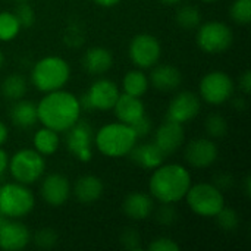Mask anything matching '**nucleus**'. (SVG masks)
I'll list each match as a JSON object with an SVG mask.
<instances>
[{"label":"nucleus","instance_id":"obj_42","mask_svg":"<svg viewBox=\"0 0 251 251\" xmlns=\"http://www.w3.org/2000/svg\"><path fill=\"white\" fill-rule=\"evenodd\" d=\"M7 168H9V154L3 147H0V176L6 174Z\"/></svg>","mask_w":251,"mask_h":251},{"label":"nucleus","instance_id":"obj_37","mask_svg":"<svg viewBox=\"0 0 251 251\" xmlns=\"http://www.w3.org/2000/svg\"><path fill=\"white\" fill-rule=\"evenodd\" d=\"M65 43L71 47H78L84 43V31L78 25H69L65 32Z\"/></svg>","mask_w":251,"mask_h":251},{"label":"nucleus","instance_id":"obj_50","mask_svg":"<svg viewBox=\"0 0 251 251\" xmlns=\"http://www.w3.org/2000/svg\"><path fill=\"white\" fill-rule=\"evenodd\" d=\"M200 1H204V3H213V1H216V0H200Z\"/></svg>","mask_w":251,"mask_h":251},{"label":"nucleus","instance_id":"obj_38","mask_svg":"<svg viewBox=\"0 0 251 251\" xmlns=\"http://www.w3.org/2000/svg\"><path fill=\"white\" fill-rule=\"evenodd\" d=\"M131 126H132L135 135H137L138 140H140V138H144V137H147V135L151 134V131H153V121H151L147 115H144V116H141L137 122H134Z\"/></svg>","mask_w":251,"mask_h":251},{"label":"nucleus","instance_id":"obj_32","mask_svg":"<svg viewBox=\"0 0 251 251\" xmlns=\"http://www.w3.org/2000/svg\"><path fill=\"white\" fill-rule=\"evenodd\" d=\"M231 19L238 25H249L251 22V0H234L229 9Z\"/></svg>","mask_w":251,"mask_h":251},{"label":"nucleus","instance_id":"obj_7","mask_svg":"<svg viewBox=\"0 0 251 251\" xmlns=\"http://www.w3.org/2000/svg\"><path fill=\"white\" fill-rule=\"evenodd\" d=\"M7 171L13 181L31 185L43 178L46 171V160L44 156L34 149H21L9 156Z\"/></svg>","mask_w":251,"mask_h":251},{"label":"nucleus","instance_id":"obj_17","mask_svg":"<svg viewBox=\"0 0 251 251\" xmlns=\"http://www.w3.org/2000/svg\"><path fill=\"white\" fill-rule=\"evenodd\" d=\"M31 243V232L21 219H7L0 228V249L4 251L24 250Z\"/></svg>","mask_w":251,"mask_h":251},{"label":"nucleus","instance_id":"obj_5","mask_svg":"<svg viewBox=\"0 0 251 251\" xmlns=\"http://www.w3.org/2000/svg\"><path fill=\"white\" fill-rule=\"evenodd\" d=\"M184 200L193 213L201 218H215L225 206V196L212 182L191 184Z\"/></svg>","mask_w":251,"mask_h":251},{"label":"nucleus","instance_id":"obj_6","mask_svg":"<svg viewBox=\"0 0 251 251\" xmlns=\"http://www.w3.org/2000/svg\"><path fill=\"white\" fill-rule=\"evenodd\" d=\"M35 206L34 193L21 182H6L0 187V212L7 219H22Z\"/></svg>","mask_w":251,"mask_h":251},{"label":"nucleus","instance_id":"obj_47","mask_svg":"<svg viewBox=\"0 0 251 251\" xmlns=\"http://www.w3.org/2000/svg\"><path fill=\"white\" fill-rule=\"evenodd\" d=\"M162 3H165V4H178V3H181L182 0H160Z\"/></svg>","mask_w":251,"mask_h":251},{"label":"nucleus","instance_id":"obj_45","mask_svg":"<svg viewBox=\"0 0 251 251\" xmlns=\"http://www.w3.org/2000/svg\"><path fill=\"white\" fill-rule=\"evenodd\" d=\"M234 106L237 110H244L246 109V100L243 97H237V99H234Z\"/></svg>","mask_w":251,"mask_h":251},{"label":"nucleus","instance_id":"obj_43","mask_svg":"<svg viewBox=\"0 0 251 251\" xmlns=\"http://www.w3.org/2000/svg\"><path fill=\"white\" fill-rule=\"evenodd\" d=\"M7 137H9V129L6 126V124L3 121H0V147L7 141Z\"/></svg>","mask_w":251,"mask_h":251},{"label":"nucleus","instance_id":"obj_13","mask_svg":"<svg viewBox=\"0 0 251 251\" xmlns=\"http://www.w3.org/2000/svg\"><path fill=\"white\" fill-rule=\"evenodd\" d=\"M201 110V99L193 91H179L169 101L166 110V119L178 122L181 125L193 121Z\"/></svg>","mask_w":251,"mask_h":251},{"label":"nucleus","instance_id":"obj_29","mask_svg":"<svg viewBox=\"0 0 251 251\" xmlns=\"http://www.w3.org/2000/svg\"><path fill=\"white\" fill-rule=\"evenodd\" d=\"M21 29V24L13 12H0V41H12Z\"/></svg>","mask_w":251,"mask_h":251},{"label":"nucleus","instance_id":"obj_34","mask_svg":"<svg viewBox=\"0 0 251 251\" xmlns=\"http://www.w3.org/2000/svg\"><path fill=\"white\" fill-rule=\"evenodd\" d=\"M156 222L163 226H171L178 219V212L174 204L171 203H162L156 210H153Z\"/></svg>","mask_w":251,"mask_h":251},{"label":"nucleus","instance_id":"obj_35","mask_svg":"<svg viewBox=\"0 0 251 251\" xmlns=\"http://www.w3.org/2000/svg\"><path fill=\"white\" fill-rule=\"evenodd\" d=\"M13 13L18 22L21 24V28H31L35 22V12L31 7V4H28L26 1H21V4H18Z\"/></svg>","mask_w":251,"mask_h":251},{"label":"nucleus","instance_id":"obj_24","mask_svg":"<svg viewBox=\"0 0 251 251\" xmlns=\"http://www.w3.org/2000/svg\"><path fill=\"white\" fill-rule=\"evenodd\" d=\"M10 121L15 126L28 129L32 128L38 122V113H37V104L31 100L19 99L13 101L10 112H9Z\"/></svg>","mask_w":251,"mask_h":251},{"label":"nucleus","instance_id":"obj_33","mask_svg":"<svg viewBox=\"0 0 251 251\" xmlns=\"http://www.w3.org/2000/svg\"><path fill=\"white\" fill-rule=\"evenodd\" d=\"M57 240H59L57 234L51 228H43V229L37 231L34 234V237H31V241H34V244L37 247L44 249V250L53 249L57 244Z\"/></svg>","mask_w":251,"mask_h":251},{"label":"nucleus","instance_id":"obj_12","mask_svg":"<svg viewBox=\"0 0 251 251\" xmlns=\"http://www.w3.org/2000/svg\"><path fill=\"white\" fill-rule=\"evenodd\" d=\"M94 131L85 121H78L66 131V149L79 162H90L93 157Z\"/></svg>","mask_w":251,"mask_h":251},{"label":"nucleus","instance_id":"obj_46","mask_svg":"<svg viewBox=\"0 0 251 251\" xmlns=\"http://www.w3.org/2000/svg\"><path fill=\"white\" fill-rule=\"evenodd\" d=\"M250 193H251V178L250 176H246V178H244V194H246L247 197H250Z\"/></svg>","mask_w":251,"mask_h":251},{"label":"nucleus","instance_id":"obj_19","mask_svg":"<svg viewBox=\"0 0 251 251\" xmlns=\"http://www.w3.org/2000/svg\"><path fill=\"white\" fill-rule=\"evenodd\" d=\"M113 112H115V116L119 122L132 125L141 116L146 115V104L141 100V97H135V96L121 93L115 106H113Z\"/></svg>","mask_w":251,"mask_h":251},{"label":"nucleus","instance_id":"obj_39","mask_svg":"<svg viewBox=\"0 0 251 251\" xmlns=\"http://www.w3.org/2000/svg\"><path fill=\"white\" fill-rule=\"evenodd\" d=\"M150 251H178L179 246L169 237H159L149 244Z\"/></svg>","mask_w":251,"mask_h":251},{"label":"nucleus","instance_id":"obj_15","mask_svg":"<svg viewBox=\"0 0 251 251\" xmlns=\"http://www.w3.org/2000/svg\"><path fill=\"white\" fill-rule=\"evenodd\" d=\"M72 194V187L63 174H49L43 178L40 185V196L43 201L51 207L63 206Z\"/></svg>","mask_w":251,"mask_h":251},{"label":"nucleus","instance_id":"obj_28","mask_svg":"<svg viewBox=\"0 0 251 251\" xmlns=\"http://www.w3.org/2000/svg\"><path fill=\"white\" fill-rule=\"evenodd\" d=\"M175 21L178 26H181L185 31L197 29L199 25L201 24V12L199 10V7L193 4H184L178 7L175 13Z\"/></svg>","mask_w":251,"mask_h":251},{"label":"nucleus","instance_id":"obj_31","mask_svg":"<svg viewBox=\"0 0 251 251\" xmlns=\"http://www.w3.org/2000/svg\"><path fill=\"white\" fill-rule=\"evenodd\" d=\"M215 219H216L219 228L222 231H225V232H234L238 228V225H240V215H238V212L235 209L226 207V206H224L219 210V213L215 216Z\"/></svg>","mask_w":251,"mask_h":251},{"label":"nucleus","instance_id":"obj_30","mask_svg":"<svg viewBox=\"0 0 251 251\" xmlns=\"http://www.w3.org/2000/svg\"><path fill=\"white\" fill-rule=\"evenodd\" d=\"M206 132L212 140L224 138L228 134V121L221 113H210L206 119Z\"/></svg>","mask_w":251,"mask_h":251},{"label":"nucleus","instance_id":"obj_14","mask_svg":"<svg viewBox=\"0 0 251 251\" xmlns=\"http://www.w3.org/2000/svg\"><path fill=\"white\" fill-rule=\"evenodd\" d=\"M184 156L190 168L206 169L218 160L219 149L210 137H199L187 144Z\"/></svg>","mask_w":251,"mask_h":251},{"label":"nucleus","instance_id":"obj_10","mask_svg":"<svg viewBox=\"0 0 251 251\" xmlns=\"http://www.w3.org/2000/svg\"><path fill=\"white\" fill-rule=\"evenodd\" d=\"M121 91L115 81L109 78H97L87 93L79 99L81 107L85 110H100L107 112L113 109Z\"/></svg>","mask_w":251,"mask_h":251},{"label":"nucleus","instance_id":"obj_41","mask_svg":"<svg viewBox=\"0 0 251 251\" xmlns=\"http://www.w3.org/2000/svg\"><path fill=\"white\" fill-rule=\"evenodd\" d=\"M238 87H240V90L247 96V94H250L251 93V71L250 69H246L241 75H240V78H238Z\"/></svg>","mask_w":251,"mask_h":251},{"label":"nucleus","instance_id":"obj_2","mask_svg":"<svg viewBox=\"0 0 251 251\" xmlns=\"http://www.w3.org/2000/svg\"><path fill=\"white\" fill-rule=\"evenodd\" d=\"M193 179L190 171L181 163H162L149 179L150 196L159 203L175 204L184 200Z\"/></svg>","mask_w":251,"mask_h":251},{"label":"nucleus","instance_id":"obj_48","mask_svg":"<svg viewBox=\"0 0 251 251\" xmlns=\"http://www.w3.org/2000/svg\"><path fill=\"white\" fill-rule=\"evenodd\" d=\"M6 221H7V218H6V216H4V215H3V213L0 212V228L3 226V224H4Z\"/></svg>","mask_w":251,"mask_h":251},{"label":"nucleus","instance_id":"obj_11","mask_svg":"<svg viewBox=\"0 0 251 251\" xmlns=\"http://www.w3.org/2000/svg\"><path fill=\"white\" fill-rule=\"evenodd\" d=\"M128 56L131 62L140 69H151L159 63L162 56V46L157 37L149 32H141L132 37L128 46Z\"/></svg>","mask_w":251,"mask_h":251},{"label":"nucleus","instance_id":"obj_4","mask_svg":"<svg viewBox=\"0 0 251 251\" xmlns=\"http://www.w3.org/2000/svg\"><path fill=\"white\" fill-rule=\"evenodd\" d=\"M31 84L41 93L63 88L71 78V66L60 56H44L31 69Z\"/></svg>","mask_w":251,"mask_h":251},{"label":"nucleus","instance_id":"obj_22","mask_svg":"<svg viewBox=\"0 0 251 251\" xmlns=\"http://www.w3.org/2000/svg\"><path fill=\"white\" fill-rule=\"evenodd\" d=\"M72 193L75 199L82 204H93L96 203L104 193L103 181L91 174L82 175L75 181V185L72 188Z\"/></svg>","mask_w":251,"mask_h":251},{"label":"nucleus","instance_id":"obj_25","mask_svg":"<svg viewBox=\"0 0 251 251\" xmlns=\"http://www.w3.org/2000/svg\"><path fill=\"white\" fill-rule=\"evenodd\" d=\"M60 146V137L59 132L43 126L38 131H35L32 137V149L38 151L43 156H51L59 150Z\"/></svg>","mask_w":251,"mask_h":251},{"label":"nucleus","instance_id":"obj_49","mask_svg":"<svg viewBox=\"0 0 251 251\" xmlns=\"http://www.w3.org/2000/svg\"><path fill=\"white\" fill-rule=\"evenodd\" d=\"M3 63H4V56H3V51L0 50V68L3 66Z\"/></svg>","mask_w":251,"mask_h":251},{"label":"nucleus","instance_id":"obj_44","mask_svg":"<svg viewBox=\"0 0 251 251\" xmlns=\"http://www.w3.org/2000/svg\"><path fill=\"white\" fill-rule=\"evenodd\" d=\"M96 4L101 6V7H113L116 6L121 0H93Z\"/></svg>","mask_w":251,"mask_h":251},{"label":"nucleus","instance_id":"obj_23","mask_svg":"<svg viewBox=\"0 0 251 251\" xmlns=\"http://www.w3.org/2000/svg\"><path fill=\"white\" fill-rule=\"evenodd\" d=\"M128 156L137 166L143 169H151V171L156 169L159 165H162L166 157L163 151L154 144V141L135 144Z\"/></svg>","mask_w":251,"mask_h":251},{"label":"nucleus","instance_id":"obj_21","mask_svg":"<svg viewBox=\"0 0 251 251\" xmlns=\"http://www.w3.org/2000/svg\"><path fill=\"white\" fill-rule=\"evenodd\" d=\"M113 66V54L103 46L90 47L82 56V68L90 75L99 76L110 71Z\"/></svg>","mask_w":251,"mask_h":251},{"label":"nucleus","instance_id":"obj_18","mask_svg":"<svg viewBox=\"0 0 251 251\" xmlns=\"http://www.w3.org/2000/svg\"><path fill=\"white\" fill-rule=\"evenodd\" d=\"M149 82L157 91H175L182 84V74L176 66L169 63L154 65L149 75Z\"/></svg>","mask_w":251,"mask_h":251},{"label":"nucleus","instance_id":"obj_9","mask_svg":"<svg viewBox=\"0 0 251 251\" xmlns=\"http://www.w3.org/2000/svg\"><path fill=\"white\" fill-rule=\"evenodd\" d=\"M234 90V79L224 71L207 72L199 84V96L201 101L212 106H219L231 100Z\"/></svg>","mask_w":251,"mask_h":251},{"label":"nucleus","instance_id":"obj_36","mask_svg":"<svg viewBox=\"0 0 251 251\" xmlns=\"http://www.w3.org/2000/svg\"><path fill=\"white\" fill-rule=\"evenodd\" d=\"M121 244L126 250H140L141 249V237L137 229L128 228L121 234Z\"/></svg>","mask_w":251,"mask_h":251},{"label":"nucleus","instance_id":"obj_1","mask_svg":"<svg viewBox=\"0 0 251 251\" xmlns=\"http://www.w3.org/2000/svg\"><path fill=\"white\" fill-rule=\"evenodd\" d=\"M79 99L63 88L44 93L37 104L38 122L56 132H66L81 118Z\"/></svg>","mask_w":251,"mask_h":251},{"label":"nucleus","instance_id":"obj_26","mask_svg":"<svg viewBox=\"0 0 251 251\" xmlns=\"http://www.w3.org/2000/svg\"><path fill=\"white\" fill-rule=\"evenodd\" d=\"M150 87L149 82V75H146L144 69H131L124 75L122 79V90L125 94L135 96V97H143Z\"/></svg>","mask_w":251,"mask_h":251},{"label":"nucleus","instance_id":"obj_40","mask_svg":"<svg viewBox=\"0 0 251 251\" xmlns=\"http://www.w3.org/2000/svg\"><path fill=\"white\" fill-rule=\"evenodd\" d=\"M213 185H216L221 191H226L234 185V176L228 172H222L213 176Z\"/></svg>","mask_w":251,"mask_h":251},{"label":"nucleus","instance_id":"obj_8","mask_svg":"<svg viewBox=\"0 0 251 251\" xmlns=\"http://www.w3.org/2000/svg\"><path fill=\"white\" fill-rule=\"evenodd\" d=\"M197 46L207 54H221L234 43L231 26L222 21H207L197 28Z\"/></svg>","mask_w":251,"mask_h":251},{"label":"nucleus","instance_id":"obj_16","mask_svg":"<svg viewBox=\"0 0 251 251\" xmlns=\"http://www.w3.org/2000/svg\"><path fill=\"white\" fill-rule=\"evenodd\" d=\"M184 140H185L184 125L169 119H165V122L159 125L153 138L154 144L163 151L165 156L176 153L184 144Z\"/></svg>","mask_w":251,"mask_h":251},{"label":"nucleus","instance_id":"obj_51","mask_svg":"<svg viewBox=\"0 0 251 251\" xmlns=\"http://www.w3.org/2000/svg\"><path fill=\"white\" fill-rule=\"evenodd\" d=\"M15 1H28V0H15Z\"/></svg>","mask_w":251,"mask_h":251},{"label":"nucleus","instance_id":"obj_27","mask_svg":"<svg viewBox=\"0 0 251 251\" xmlns=\"http://www.w3.org/2000/svg\"><path fill=\"white\" fill-rule=\"evenodd\" d=\"M26 91H28V81L21 74H10L0 84L1 96L10 101H16L19 99H24Z\"/></svg>","mask_w":251,"mask_h":251},{"label":"nucleus","instance_id":"obj_20","mask_svg":"<svg viewBox=\"0 0 251 251\" xmlns=\"http://www.w3.org/2000/svg\"><path fill=\"white\" fill-rule=\"evenodd\" d=\"M122 210L125 216H128L132 221H144L153 215L154 210L153 197L141 191L129 193L122 203Z\"/></svg>","mask_w":251,"mask_h":251},{"label":"nucleus","instance_id":"obj_3","mask_svg":"<svg viewBox=\"0 0 251 251\" xmlns=\"http://www.w3.org/2000/svg\"><path fill=\"white\" fill-rule=\"evenodd\" d=\"M137 143L138 137L132 126L119 121L106 124L94 132V146L103 156L112 159L128 156Z\"/></svg>","mask_w":251,"mask_h":251}]
</instances>
